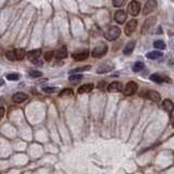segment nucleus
<instances>
[{
	"label": "nucleus",
	"instance_id": "nucleus-1",
	"mask_svg": "<svg viewBox=\"0 0 174 174\" xmlns=\"http://www.w3.org/2000/svg\"><path fill=\"white\" fill-rule=\"evenodd\" d=\"M121 35V29L118 26H111L110 29H107L104 33V37L107 40H114Z\"/></svg>",
	"mask_w": 174,
	"mask_h": 174
},
{
	"label": "nucleus",
	"instance_id": "nucleus-2",
	"mask_svg": "<svg viewBox=\"0 0 174 174\" xmlns=\"http://www.w3.org/2000/svg\"><path fill=\"white\" fill-rule=\"evenodd\" d=\"M107 51H108V47L104 44H100V45L96 46L95 48L93 49L91 56L94 58H101V57H104V54H107Z\"/></svg>",
	"mask_w": 174,
	"mask_h": 174
},
{
	"label": "nucleus",
	"instance_id": "nucleus-3",
	"mask_svg": "<svg viewBox=\"0 0 174 174\" xmlns=\"http://www.w3.org/2000/svg\"><path fill=\"white\" fill-rule=\"evenodd\" d=\"M127 11L133 17L138 15V13L141 11V3H139V1H136V0L131 1L129 3V7H127Z\"/></svg>",
	"mask_w": 174,
	"mask_h": 174
},
{
	"label": "nucleus",
	"instance_id": "nucleus-4",
	"mask_svg": "<svg viewBox=\"0 0 174 174\" xmlns=\"http://www.w3.org/2000/svg\"><path fill=\"white\" fill-rule=\"evenodd\" d=\"M137 88H138V85L135 82H129L126 84L125 88L123 89V94L125 96H132L136 93Z\"/></svg>",
	"mask_w": 174,
	"mask_h": 174
},
{
	"label": "nucleus",
	"instance_id": "nucleus-5",
	"mask_svg": "<svg viewBox=\"0 0 174 174\" xmlns=\"http://www.w3.org/2000/svg\"><path fill=\"white\" fill-rule=\"evenodd\" d=\"M157 0H148L145 3V7H144V10H143V13L144 14H149V13L153 12L156 9H157Z\"/></svg>",
	"mask_w": 174,
	"mask_h": 174
},
{
	"label": "nucleus",
	"instance_id": "nucleus-6",
	"mask_svg": "<svg viewBox=\"0 0 174 174\" xmlns=\"http://www.w3.org/2000/svg\"><path fill=\"white\" fill-rule=\"evenodd\" d=\"M136 27H137V21L133 19V20H131V21L126 24V26H125V29H124L125 35H126V36H131V35L135 32Z\"/></svg>",
	"mask_w": 174,
	"mask_h": 174
},
{
	"label": "nucleus",
	"instance_id": "nucleus-7",
	"mask_svg": "<svg viewBox=\"0 0 174 174\" xmlns=\"http://www.w3.org/2000/svg\"><path fill=\"white\" fill-rule=\"evenodd\" d=\"M155 23H156V17H148L147 20H146L145 22H144V24H143V26H141V34L144 35V34H146L147 32H148V29L152 26V25H155Z\"/></svg>",
	"mask_w": 174,
	"mask_h": 174
},
{
	"label": "nucleus",
	"instance_id": "nucleus-8",
	"mask_svg": "<svg viewBox=\"0 0 174 174\" xmlns=\"http://www.w3.org/2000/svg\"><path fill=\"white\" fill-rule=\"evenodd\" d=\"M127 17V14L125 12L124 10H118L116 13H114V20H116V23L119 24H123Z\"/></svg>",
	"mask_w": 174,
	"mask_h": 174
},
{
	"label": "nucleus",
	"instance_id": "nucleus-9",
	"mask_svg": "<svg viewBox=\"0 0 174 174\" xmlns=\"http://www.w3.org/2000/svg\"><path fill=\"white\" fill-rule=\"evenodd\" d=\"M114 69V66L113 64L110 62H106V63H102L100 66H98V69H97V73H101V74H104V73H108L110 71H112Z\"/></svg>",
	"mask_w": 174,
	"mask_h": 174
},
{
	"label": "nucleus",
	"instance_id": "nucleus-10",
	"mask_svg": "<svg viewBox=\"0 0 174 174\" xmlns=\"http://www.w3.org/2000/svg\"><path fill=\"white\" fill-rule=\"evenodd\" d=\"M88 57H89V52H88V50H84V51L76 52V54H72V58L74 59L75 61H84V60H86Z\"/></svg>",
	"mask_w": 174,
	"mask_h": 174
},
{
	"label": "nucleus",
	"instance_id": "nucleus-11",
	"mask_svg": "<svg viewBox=\"0 0 174 174\" xmlns=\"http://www.w3.org/2000/svg\"><path fill=\"white\" fill-rule=\"evenodd\" d=\"M122 90H123V86H122V83H120V82H112L108 86L109 93H120Z\"/></svg>",
	"mask_w": 174,
	"mask_h": 174
},
{
	"label": "nucleus",
	"instance_id": "nucleus-12",
	"mask_svg": "<svg viewBox=\"0 0 174 174\" xmlns=\"http://www.w3.org/2000/svg\"><path fill=\"white\" fill-rule=\"evenodd\" d=\"M146 98H148L149 100L153 101V102H159L161 100V97L159 95V93L156 90H149L146 94Z\"/></svg>",
	"mask_w": 174,
	"mask_h": 174
},
{
	"label": "nucleus",
	"instance_id": "nucleus-13",
	"mask_svg": "<svg viewBox=\"0 0 174 174\" xmlns=\"http://www.w3.org/2000/svg\"><path fill=\"white\" fill-rule=\"evenodd\" d=\"M40 54H42V50L40 49H34V50H31L29 51L27 54H26V57L29 60L31 61H34V60H36L40 57Z\"/></svg>",
	"mask_w": 174,
	"mask_h": 174
},
{
	"label": "nucleus",
	"instance_id": "nucleus-14",
	"mask_svg": "<svg viewBox=\"0 0 174 174\" xmlns=\"http://www.w3.org/2000/svg\"><path fill=\"white\" fill-rule=\"evenodd\" d=\"M150 79H151L152 82L158 83V84L162 83V82H168V83L171 82V79H169L168 77H166V76H161L160 74H151L150 75Z\"/></svg>",
	"mask_w": 174,
	"mask_h": 174
},
{
	"label": "nucleus",
	"instance_id": "nucleus-15",
	"mask_svg": "<svg viewBox=\"0 0 174 174\" xmlns=\"http://www.w3.org/2000/svg\"><path fill=\"white\" fill-rule=\"evenodd\" d=\"M26 99H27V96H26V94H24V93H17V94H14L12 97V100L15 104H22V102H24Z\"/></svg>",
	"mask_w": 174,
	"mask_h": 174
},
{
	"label": "nucleus",
	"instance_id": "nucleus-16",
	"mask_svg": "<svg viewBox=\"0 0 174 174\" xmlns=\"http://www.w3.org/2000/svg\"><path fill=\"white\" fill-rule=\"evenodd\" d=\"M54 56L57 59H64V58H66V56H68V50H66L65 46H63V47H61V48H60V49H58L57 51H54Z\"/></svg>",
	"mask_w": 174,
	"mask_h": 174
},
{
	"label": "nucleus",
	"instance_id": "nucleus-17",
	"mask_svg": "<svg viewBox=\"0 0 174 174\" xmlns=\"http://www.w3.org/2000/svg\"><path fill=\"white\" fill-rule=\"evenodd\" d=\"M94 89V85L93 84H84L81 87H79L77 93L79 94H87V93H90Z\"/></svg>",
	"mask_w": 174,
	"mask_h": 174
},
{
	"label": "nucleus",
	"instance_id": "nucleus-18",
	"mask_svg": "<svg viewBox=\"0 0 174 174\" xmlns=\"http://www.w3.org/2000/svg\"><path fill=\"white\" fill-rule=\"evenodd\" d=\"M162 107H163V109H164L166 112H169V113H171V112L174 111V104L171 101L170 99L163 100V102H162Z\"/></svg>",
	"mask_w": 174,
	"mask_h": 174
},
{
	"label": "nucleus",
	"instance_id": "nucleus-19",
	"mask_svg": "<svg viewBox=\"0 0 174 174\" xmlns=\"http://www.w3.org/2000/svg\"><path fill=\"white\" fill-rule=\"evenodd\" d=\"M135 45H136L135 40H131V42H127L126 46H125V48H124V51H123L124 54H132L134 48H135Z\"/></svg>",
	"mask_w": 174,
	"mask_h": 174
},
{
	"label": "nucleus",
	"instance_id": "nucleus-20",
	"mask_svg": "<svg viewBox=\"0 0 174 174\" xmlns=\"http://www.w3.org/2000/svg\"><path fill=\"white\" fill-rule=\"evenodd\" d=\"M146 57L150 59V60H157L159 58H162V52H160V51H151V52H148Z\"/></svg>",
	"mask_w": 174,
	"mask_h": 174
},
{
	"label": "nucleus",
	"instance_id": "nucleus-21",
	"mask_svg": "<svg viewBox=\"0 0 174 174\" xmlns=\"http://www.w3.org/2000/svg\"><path fill=\"white\" fill-rule=\"evenodd\" d=\"M25 56H26V52H25L24 49H15V57H17V60L24 59Z\"/></svg>",
	"mask_w": 174,
	"mask_h": 174
},
{
	"label": "nucleus",
	"instance_id": "nucleus-22",
	"mask_svg": "<svg viewBox=\"0 0 174 174\" xmlns=\"http://www.w3.org/2000/svg\"><path fill=\"white\" fill-rule=\"evenodd\" d=\"M153 47L156 49H166V45L163 40H156V42H153Z\"/></svg>",
	"mask_w": 174,
	"mask_h": 174
},
{
	"label": "nucleus",
	"instance_id": "nucleus-23",
	"mask_svg": "<svg viewBox=\"0 0 174 174\" xmlns=\"http://www.w3.org/2000/svg\"><path fill=\"white\" fill-rule=\"evenodd\" d=\"M72 95H73V90L71 88H65V89L60 91V94H59L60 97H70Z\"/></svg>",
	"mask_w": 174,
	"mask_h": 174
},
{
	"label": "nucleus",
	"instance_id": "nucleus-24",
	"mask_svg": "<svg viewBox=\"0 0 174 174\" xmlns=\"http://www.w3.org/2000/svg\"><path fill=\"white\" fill-rule=\"evenodd\" d=\"M144 66H145V65H144V63L139 62V61H138V62H136L135 64H134V66H133V71H134L135 73H137V72H141V71L144 69Z\"/></svg>",
	"mask_w": 174,
	"mask_h": 174
},
{
	"label": "nucleus",
	"instance_id": "nucleus-25",
	"mask_svg": "<svg viewBox=\"0 0 174 174\" xmlns=\"http://www.w3.org/2000/svg\"><path fill=\"white\" fill-rule=\"evenodd\" d=\"M90 69V65H85V66H81V68H76V69H73V70L70 71L71 74L73 73H77V72H83V71H87Z\"/></svg>",
	"mask_w": 174,
	"mask_h": 174
},
{
	"label": "nucleus",
	"instance_id": "nucleus-26",
	"mask_svg": "<svg viewBox=\"0 0 174 174\" xmlns=\"http://www.w3.org/2000/svg\"><path fill=\"white\" fill-rule=\"evenodd\" d=\"M82 79H83V75L74 74V73L69 76V81H70V82H79V81H81Z\"/></svg>",
	"mask_w": 174,
	"mask_h": 174
},
{
	"label": "nucleus",
	"instance_id": "nucleus-27",
	"mask_svg": "<svg viewBox=\"0 0 174 174\" xmlns=\"http://www.w3.org/2000/svg\"><path fill=\"white\" fill-rule=\"evenodd\" d=\"M8 60H11V61H15L17 60V57H15V49L14 50H9L8 52L6 54Z\"/></svg>",
	"mask_w": 174,
	"mask_h": 174
},
{
	"label": "nucleus",
	"instance_id": "nucleus-28",
	"mask_svg": "<svg viewBox=\"0 0 174 174\" xmlns=\"http://www.w3.org/2000/svg\"><path fill=\"white\" fill-rule=\"evenodd\" d=\"M29 75L33 77V79H39L42 76V73L40 71H36V70H31L29 71Z\"/></svg>",
	"mask_w": 174,
	"mask_h": 174
},
{
	"label": "nucleus",
	"instance_id": "nucleus-29",
	"mask_svg": "<svg viewBox=\"0 0 174 174\" xmlns=\"http://www.w3.org/2000/svg\"><path fill=\"white\" fill-rule=\"evenodd\" d=\"M125 0H112V3H113V7L116 8H121L123 4H124Z\"/></svg>",
	"mask_w": 174,
	"mask_h": 174
},
{
	"label": "nucleus",
	"instance_id": "nucleus-30",
	"mask_svg": "<svg viewBox=\"0 0 174 174\" xmlns=\"http://www.w3.org/2000/svg\"><path fill=\"white\" fill-rule=\"evenodd\" d=\"M42 91L47 94H52L54 91H57V88L56 87H42Z\"/></svg>",
	"mask_w": 174,
	"mask_h": 174
},
{
	"label": "nucleus",
	"instance_id": "nucleus-31",
	"mask_svg": "<svg viewBox=\"0 0 174 174\" xmlns=\"http://www.w3.org/2000/svg\"><path fill=\"white\" fill-rule=\"evenodd\" d=\"M19 74H17V73H12V74H8L7 75V79H9V81H17L19 79Z\"/></svg>",
	"mask_w": 174,
	"mask_h": 174
},
{
	"label": "nucleus",
	"instance_id": "nucleus-32",
	"mask_svg": "<svg viewBox=\"0 0 174 174\" xmlns=\"http://www.w3.org/2000/svg\"><path fill=\"white\" fill-rule=\"evenodd\" d=\"M52 57H54V52H52V51H49V52H46L45 54V60L46 61H50Z\"/></svg>",
	"mask_w": 174,
	"mask_h": 174
},
{
	"label": "nucleus",
	"instance_id": "nucleus-33",
	"mask_svg": "<svg viewBox=\"0 0 174 174\" xmlns=\"http://www.w3.org/2000/svg\"><path fill=\"white\" fill-rule=\"evenodd\" d=\"M3 114H4V109L3 108H0V119L3 116Z\"/></svg>",
	"mask_w": 174,
	"mask_h": 174
},
{
	"label": "nucleus",
	"instance_id": "nucleus-34",
	"mask_svg": "<svg viewBox=\"0 0 174 174\" xmlns=\"http://www.w3.org/2000/svg\"><path fill=\"white\" fill-rule=\"evenodd\" d=\"M171 123H172V126L174 127V111L172 113V118H171Z\"/></svg>",
	"mask_w": 174,
	"mask_h": 174
},
{
	"label": "nucleus",
	"instance_id": "nucleus-35",
	"mask_svg": "<svg viewBox=\"0 0 174 174\" xmlns=\"http://www.w3.org/2000/svg\"><path fill=\"white\" fill-rule=\"evenodd\" d=\"M3 84H4L3 79H0V86H1V85H3Z\"/></svg>",
	"mask_w": 174,
	"mask_h": 174
},
{
	"label": "nucleus",
	"instance_id": "nucleus-36",
	"mask_svg": "<svg viewBox=\"0 0 174 174\" xmlns=\"http://www.w3.org/2000/svg\"><path fill=\"white\" fill-rule=\"evenodd\" d=\"M158 34H161V27H159V29H158Z\"/></svg>",
	"mask_w": 174,
	"mask_h": 174
}]
</instances>
